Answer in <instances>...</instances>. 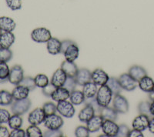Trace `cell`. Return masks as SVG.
Here are the masks:
<instances>
[{"label":"cell","instance_id":"6da1fadb","mask_svg":"<svg viewBox=\"0 0 154 137\" xmlns=\"http://www.w3.org/2000/svg\"><path fill=\"white\" fill-rule=\"evenodd\" d=\"M112 94L110 89L109 88L107 85L100 86V89L96 93V99L99 105L102 108L107 107L112 100Z\"/></svg>","mask_w":154,"mask_h":137},{"label":"cell","instance_id":"7a4b0ae2","mask_svg":"<svg viewBox=\"0 0 154 137\" xmlns=\"http://www.w3.org/2000/svg\"><path fill=\"white\" fill-rule=\"evenodd\" d=\"M31 105V100L29 98L21 100H15L11 105V111L13 114L22 116L29 110Z\"/></svg>","mask_w":154,"mask_h":137},{"label":"cell","instance_id":"3957f363","mask_svg":"<svg viewBox=\"0 0 154 137\" xmlns=\"http://www.w3.org/2000/svg\"><path fill=\"white\" fill-rule=\"evenodd\" d=\"M43 123L44 126L48 129H60L64 124V121L61 115L60 116L55 113L46 116Z\"/></svg>","mask_w":154,"mask_h":137},{"label":"cell","instance_id":"277c9868","mask_svg":"<svg viewBox=\"0 0 154 137\" xmlns=\"http://www.w3.org/2000/svg\"><path fill=\"white\" fill-rule=\"evenodd\" d=\"M32 39L38 43H45L47 42L52 38V34L49 29L43 27L37 28L32 32Z\"/></svg>","mask_w":154,"mask_h":137},{"label":"cell","instance_id":"5b68a950","mask_svg":"<svg viewBox=\"0 0 154 137\" xmlns=\"http://www.w3.org/2000/svg\"><path fill=\"white\" fill-rule=\"evenodd\" d=\"M56 107H57L58 113L63 117L72 118L75 115V107H74L73 104L70 101L69 102L67 100H64L57 102Z\"/></svg>","mask_w":154,"mask_h":137},{"label":"cell","instance_id":"8992f818","mask_svg":"<svg viewBox=\"0 0 154 137\" xmlns=\"http://www.w3.org/2000/svg\"><path fill=\"white\" fill-rule=\"evenodd\" d=\"M118 80L120 83L121 87L126 91H133L138 86V82L135 80L129 73L122 74L119 77Z\"/></svg>","mask_w":154,"mask_h":137},{"label":"cell","instance_id":"52a82bcc","mask_svg":"<svg viewBox=\"0 0 154 137\" xmlns=\"http://www.w3.org/2000/svg\"><path fill=\"white\" fill-rule=\"evenodd\" d=\"M24 78V71L21 65H15L10 68L9 76V82L12 85L17 86L20 84Z\"/></svg>","mask_w":154,"mask_h":137},{"label":"cell","instance_id":"ba28073f","mask_svg":"<svg viewBox=\"0 0 154 137\" xmlns=\"http://www.w3.org/2000/svg\"><path fill=\"white\" fill-rule=\"evenodd\" d=\"M112 107L116 109L118 113H126L129 111V102L124 96L120 94L114 96L112 99Z\"/></svg>","mask_w":154,"mask_h":137},{"label":"cell","instance_id":"9c48e42d","mask_svg":"<svg viewBox=\"0 0 154 137\" xmlns=\"http://www.w3.org/2000/svg\"><path fill=\"white\" fill-rule=\"evenodd\" d=\"M46 115L44 113L42 108H36L29 114L28 122L30 125L39 126L43 123Z\"/></svg>","mask_w":154,"mask_h":137},{"label":"cell","instance_id":"30bf717a","mask_svg":"<svg viewBox=\"0 0 154 137\" xmlns=\"http://www.w3.org/2000/svg\"><path fill=\"white\" fill-rule=\"evenodd\" d=\"M101 129L105 135L108 137H115L117 136L119 125H117L115 121L112 120H104Z\"/></svg>","mask_w":154,"mask_h":137},{"label":"cell","instance_id":"8fae6325","mask_svg":"<svg viewBox=\"0 0 154 137\" xmlns=\"http://www.w3.org/2000/svg\"><path fill=\"white\" fill-rule=\"evenodd\" d=\"M109 76L102 68H97L92 72V81L98 86L106 85Z\"/></svg>","mask_w":154,"mask_h":137},{"label":"cell","instance_id":"7c38bea8","mask_svg":"<svg viewBox=\"0 0 154 137\" xmlns=\"http://www.w3.org/2000/svg\"><path fill=\"white\" fill-rule=\"evenodd\" d=\"M149 123V116L144 114H140L133 120L132 126H133V129H138L143 132L146 129H148Z\"/></svg>","mask_w":154,"mask_h":137},{"label":"cell","instance_id":"4fadbf2b","mask_svg":"<svg viewBox=\"0 0 154 137\" xmlns=\"http://www.w3.org/2000/svg\"><path fill=\"white\" fill-rule=\"evenodd\" d=\"M104 121L103 117L101 115H95L86 123V127L89 132H98L102 128V125Z\"/></svg>","mask_w":154,"mask_h":137},{"label":"cell","instance_id":"5bb4252c","mask_svg":"<svg viewBox=\"0 0 154 137\" xmlns=\"http://www.w3.org/2000/svg\"><path fill=\"white\" fill-rule=\"evenodd\" d=\"M75 80L79 86H84L86 83L92 81V72L86 68H80L77 72Z\"/></svg>","mask_w":154,"mask_h":137},{"label":"cell","instance_id":"9a60e30c","mask_svg":"<svg viewBox=\"0 0 154 137\" xmlns=\"http://www.w3.org/2000/svg\"><path fill=\"white\" fill-rule=\"evenodd\" d=\"M67 77H68L67 75L61 68H58L57 70L55 71L54 73L53 74V76L51 78L50 83L53 85H54L56 88L57 87H62V86H63L64 83H65Z\"/></svg>","mask_w":154,"mask_h":137},{"label":"cell","instance_id":"2e32d148","mask_svg":"<svg viewBox=\"0 0 154 137\" xmlns=\"http://www.w3.org/2000/svg\"><path fill=\"white\" fill-rule=\"evenodd\" d=\"M96 115L94 108L89 104H85V106L82 108L78 115L79 121L82 123H87L93 116Z\"/></svg>","mask_w":154,"mask_h":137},{"label":"cell","instance_id":"e0dca14e","mask_svg":"<svg viewBox=\"0 0 154 137\" xmlns=\"http://www.w3.org/2000/svg\"><path fill=\"white\" fill-rule=\"evenodd\" d=\"M79 55V49L75 42H73L67 47L66 49L63 56L65 57L66 60L69 62H74L78 59Z\"/></svg>","mask_w":154,"mask_h":137},{"label":"cell","instance_id":"ac0fdd59","mask_svg":"<svg viewBox=\"0 0 154 137\" xmlns=\"http://www.w3.org/2000/svg\"><path fill=\"white\" fill-rule=\"evenodd\" d=\"M29 91L28 88L23 85H17L12 92V95L13 96L14 100H21L24 99L28 98Z\"/></svg>","mask_w":154,"mask_h":137},{"label":"cell","instance_id":"d6986e66","mask_svg":"<svg viewBox=\"0 0 154 137\" xmlns=\"http://www.w3.org/2000/svg\"><path fill=\"white\" fill-rule=\"evenodd\" d=\"M16 40L15 35L12 32H2L0 35V47L9 49Z\"/></svg>","mask_w":154,"mask_h":137},{"label":"cell","instance_id":"ffe728a7","mask_svg":"<svg viewBox=\"0 0 154 137\" xmlns=\"http://www.w3.org/2000/svg\"><path fill=\"white\" fill-rule=\"evenodd\" d=\"M62 42L57 38L52 37L47 42H46V47L49 54L57 55L61 53Z\"/></svg>","mask_w":154,"mask_h":137},{"label":"cell","instance_id":"44dd1931","mask_svg":"<svg viewBox=\"0 0 154 137\" xmlns=\"http://www.w3.org/2000/svg\"><path fill=\"white\" fill-rule=\"evenodd\" d=\"M60 68L65 72L67 76H69V77H75L77 72L79 70L76 64L74 62H69L67 60H65L62 62Z\"/></svg>","mask_w":154,"mask_h":137},{"label":"cell","instance_id":"7402d4cb","mask_svg":"<svg viewBox=\"0 0 154 137\" xmlns=\"http://www.w3.org/2000/svg\"><path fill=\"white\" fill-rule=\"evenodd\" d=\"M70 93L64 88L63 86L62 87H57L56 90L54 91L53 94L51 96V99L55 102H61V101L67 100L68 99H69Z\"/></svg>","mask_w":154,"mask_h":137},{"label":"cell","instance_id":"603a6c76","mask_svg":"<svg viewBox=\"0 0 154 137\" xmlns=\"http://www.w3.org/2000/svg\"><path fill=\"white\" fill-rule=\"evenodd\" d=\"M16 22L12 18L7 16L0 17V29L3 32H12L16 29Z\"/></svg>","mask_w":154,"mask_h":137},{"label":"cell","instance_id":"cb8c5ba5","mask_svg":"<svg viewBox=\"0 0 154 137\" xmlns=\"http://www.w3.org/2000/svg\"><path fill=\"white\" fill-rule=\"evenodd\" d=\"M138 86L144 93H149L153 90L154 81L151 77L146 76L139 81Z\"/></svg>","mask_w":154,"mask_h":137},{"label":"cell","instance_id":"d4e9b609","mask_svg":"<svg viewBox=\"0 0 154 137\" xmlns=\"http://www.w3.org/2000/svg\"><path fill=\"white\" fill-rule=\"evenodd\" d=\"M130 76L137 82L140 80V79L143 78L144 76H147V72L143 67L140 66V65H133L129 69V72Z\"/></svg>","mask_w":154,"mask_h":137},{"label":"cell","instance_id":"484cf974","mask_svg":"<svg viewBox=\"0 0 154 137\" xmlns=\"http://www.w3.org/2000/svg\"><path fill=\"white\" fill-rule=\"evenodd\" d=\"M98 90V86L93 83V81L82 86V93H84L86 99L96 97Z\"/></svg>","mask_w":154,"mask_h":137},{"label":"cell","instance_id":"4316f807","mask_svg":"<svg viewBox=\"0 0 154 137\" xmlns=\"http://www.w3.org/2000/svg\"><path fill=\"white\" fill-rule=\"evenodd\" d=\"M86 100V97L84 96V93L82 91L79 90H74L71 92L69 95V101L73 104L74 105H79L82 103H84Z\"/></svg>","mask_w":154,"mask_h":137},{"label":"cell","instance_id":"83f0119b","mask_svg":"<svg viewBox=\"0 0 154 137\" xmlns=\"http://www.w3.org/2000/svg\"><path fill=\"white\" fill-rule=\"evenodd\" d=\"M104 120H112V121H116L117 120L118 113L116 111V109L113 107H103L102 108L101 113H100Z\"/></svg>","mask_w":154,"mask_h":137},{"label":"cell","instance_id":"f1b7e54d","mask_svg":"<svg viewBox=\"0 0 154 137\" xmlns=\"http://www.w3.org/2000/svg\"><path fill=\"white\" fill-rule=\"evenodd\" d=\"M106 85L110 89V90L112 91V94L114 96L117 95V94H120V93L123 90V88L121 87L120 83H119L118 79L115 77H109Z\"/></svg>","mask_w":154,"mask_h":137},{"label":"cell","instance_id":"f546056e","mask_svg":"<svg viewBox=\"0 0 154 137\" xmlns=\"http://www.w3.org/2000/svg\"><path fill=\"white\" fill-rule=\"evenodd\" d=\"M13 96L12 93L6 91V90H1L0 91V105L2 106H8L12 105L13 102Z\"/></svg>","mask_w":154,"mask_h":137},{"label":"cell","instance_id":"4dcf8cb0","mask_svg":"<svg viewBox=\"0 0 154 137\" xmlns=\"http://www.w3.org/2000/svg\"><path fill=\"white\" fill-rule=\"evenodd\" d=\"M23 123V118L21 117V116L16 114H13L12 116H11L9 121H8V125H9V128L12 129L21 128Z\"/></svg>","mask_w":154,"mask_h":137},{"label":"cell","instance_id":"1f68e13d","mask_svg":"<svg viewBox=\"0 0 154 137\" xmlns=\"http://www.w3.org/2000/svg\"><path fill=\"white\" fill-rule=\"evenodd\" d=\"M10 68L7 62H0V83H4L9 81Z\"/></svg>","mask_w":154,"mask_h":137},{"label":"cell","instance_id":"d6a6232c","mask_svg":"<svg viewBox=\"0 0 154 137\" xmlns=\"http://www.w3.org/2000/svg\"><path fill=\"white\" fill-rule=\"evenodd\" d=\"M34 79H35L36 87H38V88H44L45 86H46L49 83V78L45 74H38V75L35 76Z\"/></svg>","mask_w":154,"mask_h":137},{"label":"cell","instance_id":"836d02e7","mask_svg":"<svg viewBox=\"0 0 154 137\" xmlns=\"http://www.w3.org/2000/svg\"><path fill=\"white\" fill-rule=\"evenodd\" d=\"M12 56L11 49L0 47V62H8L12 59Z\"/></svg>","mask_w":154,"mask_h":137},{"label":"cell","instance_id":"e575fe53","mask_svg":"<svg viewBox=\"0 0 154 137\" xmlns=\"http://www.w3.org/2000/svg\"><path fill=\"white\" fill-rule=\"evenodd\" d=\"M26 136L28 137H42L43 136L42 132L38 126L30 125L26 129Z\"/></svg>","mask_w":154,"mask_h":137},{"label":"cell","instance_id":"d590c367","mask_svg":"<svg viewBox=\"0 0 154 137\" xmlns=\"http://www.w3.org/2000/svg\"><path fill=\"white\" fill-rule=\"evenodd\" d=\"M150 103L151 102L148 101H143L140 102L138 105V111L140 114L147 115V116H151L150 113Z\"/></svg>","mask_w":154,"mask_h":137},{"label":"cell","instance_id":"8d00e7d4","mask_svg":"<svg viewBox=\"0 0 154 137\" xmlns=\"http://www.w3.org/2000/svg\"><path fill=\"white\" fill-rule=\"evenodd\" d=\"M20 85H23V86H26L30 91L34 90L36 88L35 79H34V78L31 77V76H26V77L23 78V79L22 80L21 83H20Z\"/></svg>","mask_w":154,"mask_h":137},{"label":"cell","instance_id":"74e56055","mask_svg":"<svg viewBox=\"0 0 154 137\" xmlns=\"http://www.w3.org/2000/svg\"><path fill=\"white\" fill-rule=\"evenodd\" d=\"M77 85L78 84H77V82L75 80V77H69V76H68L65 83L63 85V87L66 89L69 93H71V92L74 91L75 90Z\"/></svg>","mask_w":154,"mask_h":137},{"label":"cell","instance_id":"f35d334b","mask_svg":"<svg viewBox=\"0 0 154 137\" xmlns=\"http://www.w3.org/2000/svg\"><path fill=\"white\" fill-rule=\"evenodd\" d=\"M42 109H43L44 113H46V116L48 115H52L55 114L57 112V107L56 105L53 102H48L44 103L43 106H42Z\"/></svg>","mask_w":154,"mask_h":137},{"label":"cell","instance_id":"ab89813d","mask_svg":"<svg viewBox=\"0 0 154 137\" xmlns=\"http://www.w3.org/2000/svg\"><path fill=\"white\" fill-rule=\"evenodd\" d=\"M8 7L12 11L19 10L22 8V0H5Z\"/></svg>","mask_w":154,"mask_h":137},{"label":"cell","instance_id":"60d3db41","mask_svg":"<svg viewBox=\"0 0 154 137\" xmlns=\"http://www.w3.org/2000/svg\"><path fill=\"white\" fill-rule=\"evenodd\" d=\"M84 103L91 105L94 108L96 113H99V114H100V113H101V110H102V107L100 106V105H99L98 102H97V101H96V97L86 99V100H85Z\"/></svg>","mask_w":154,"mask_h":137},{"label":"cell","instance_id":"b9f144b4","mask_svg":"<svg viewBox=\"0 0 154 137\" xmlns=\"http://www.w3.org/2000/svg\"><path fill=\"white\" fill-rule=\"evenodd\" d=\"M75 135L76 137H89V131L86 126H79L75 129Z\"/></svg>","mask_w":154,"mask_h":137},{"label":"cell","instance_id":"7bdbcfd3","mask_svg":"<svg viewBox=\"0 0 154 137\" xmlns=\"http://www.w3.org/2000/svg\"><path fill=\"white\" fill-rule=\"evenodd\" d=\"M56 87L54 85H53L51 83H49L47 86H45L44 88L42 89V93H43V95H45L46 96L51 97L52 95L53 94V93H54L55 90H56Z\"/></svg>","mask_w":154,"mask_h":137},{"label":"cell","instance_id":"ee69618b","mask_svg":"<svg viewBox=\"0 0 154 137\" xmlns=\"http://www.w3.org/2000/svg\"><path fill=\"white\" fill-rule=\"evenodd\" d=\"M43 136L46 137H61L63 133L60 129H48L44 132Z\"/></svg>","mask_w":154,"mask_h":137},{"label":"cell","instance_id":"f6af8a7d","mask_svg":"<svg viewBox=\"0 0 154 137\" xmlns=\"http://www.w3.org/2000/svg\"><path fill=\"white\" fill-rule=\"evenodd\" d=\"M11 115L8 110L0 108V123H8Z\"/></svg>","mask_w":154,"mask_h":137},{"label":"cell","instance_id":"bcb514c9","mask_svg":"<svg viewBox=\"0 0 154 137\" xmlns=\"http://www.w3.org/2000/svg\"><path fill=\"white\" fill-rule=\"evenodd\" d=\"M130 128L125 124H121L119 126V131H118L117 136L119 137H128L129 132H130Z\"/></svg>","mask_w":154,"mask_h":137},{"label":"cell","instance_id":"7dc6e473","mask_svg":"<svg viewBox=\"0 0 154 137\" xmlns=\"http://www.w3.org/2000/svg\"><path fill=\"white\" fill-rule=\"evenodd\" d=\"M26 132L21 128L14 129L10 132V137H26Z\"/></svg>","mask_w":154,"mask_h":137},{"label":"cell","instance_id":"c3c4849f","mask_svg":"<svg viewBox=\"0 0 154 137\" xmlns=\"http://www.w3.org/2000/svg\"><path fill=\"white\" fill-rule=\"evenodd\" d=\"M143 134L142 131H140L138 129H133L130 130L129 132L128 137H143Z\"/></svg>","mask_w":154,"mask_h":137},{"label":"cell","instance_id":"681fc988","mask_svg":"<svg viewBox=\"0 0 154 137\" xmlns=\"http://www.w3.org/2000/svg\"><path fill=\"white\" fill-rule=\"evenodd\" d=\"M62 46H61V53L62 54H63L64 53V52H65L66 49H67V47H68L69 45H71L72 43H73V41L72 40H69V39H66V40H63L62 41Z\"/></svg>","mask_w":154,"mask_h":137},{"label":"cell","instance_id":"f907efd6","mask_svg":"<svg viewBox=\"0 0 154 137\" xmlns=\"http://www.w3.org/2000/svg\"><path fill=\"white\" fill-rule=\"evenodd\" d=\"M10 132H9L8 129L5 126H0V137H9Z\"/></svg>","mask_w":154,"mask_h":137},{"label":"cell","instance_id":"816d5d0a","mask_svg":"<svg viewBox=\"0 0 154 137\" xmlns=\"http://www.w3.org/2000/svg\"><path fill=\"white\" fill-rule=\"evenodd\" d=\"M148 129L149 130V132L151 133L154 134V116L152 117L149 120V126H148Z\"/></svg>","mask_w":154,"mask_h":137},{"label":"cell","instance_id":"f5cc1de1","mask_svg":"<svg viewBox=\"0 0 154 137\" xmlns=\"http://www.w3.org/2000/svg\"><path fill=\"white\" fill-rule=\"evenodd\" d=\"M150 113L151 116H154V99L152 100V102L150 103Z\"/></svg>","mask_w":154,"mask_h":137},{"label":"cell","instance_id":"db71d44e","mask_svg":"<svg viewBox=\"0 0 154 137\" xmlns=\"http://www.w3.org/2000/svg\"><path fill=\"white\" fill-rule=\"evenodd\" d=\"M2 30L0 29V35H1V34H2Z\"/></svg>","mask_w":154,"mask_h":137},{"label":"cell","instance_id":"11a10c76","mask_svg":"<svg viewBox=\"0 0 154 137\" xmlns=\"http://www.w3.org/2000/svg\"><path fill=\"white\" fill-rule=\"evenodd\" d=\"M152 93H154V87H153V90H152Z\"/></svg>","mask_w":154,"mask_h":137},{"label":"cell","instance_id":"9f6ffc18","mask_svg":"<svg viewBox=\"0 0 154 137\" xmlns=\"http://www.w3.org/2000/svg\"><path fill=\"white\" fill-rule=\"evenodd\" d=\"M0 126H1V123H0Z\"/></svg>","mask_w":154,"mask_h":137}]
</instances>
